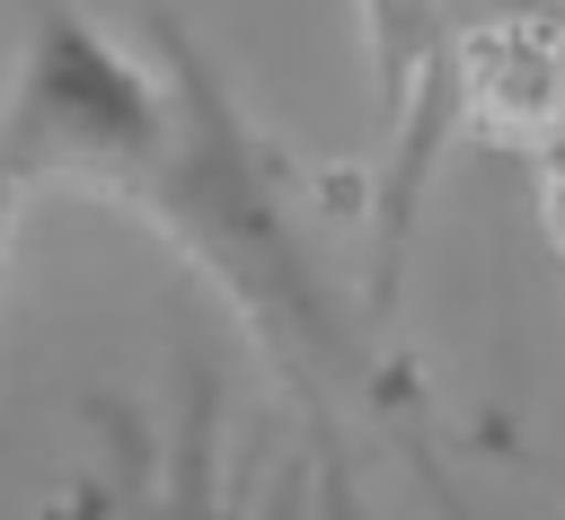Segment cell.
Masks as SVG:
<instances>
[{"mask_svg":"<svg viewBox=\"0 0 565 520\" xmlns=\"http://www.w3.org/2000/svg\"><path fill=\"white\" fill-rule=\"evenodd\" d=\"M150 53L168 71V132L132 176L124 212H141L247 326L265 370L309 423L318 449V520H362V449L353 432H415V379L371 300H353L327 264L318 212L282 141L203 53L177 0H150Z\"/></svg>","mask_w":565,"mask_h":520,"instance_id":"6da1fadb","label":"cell"},{"mask_svg":"<svg viewBox=\"0 0 565 520\" xmlns=\"http://www.w3.org/2000/svg\"><path fill=\"white\" fill-rule=\"evenodd\" d=\"M168 132V71L106 35L79 0H26V44L0 88V167L35 194L124 203Z\"/></svg>","mask_w":565,"mask_h":520,"instance_id":"7a4b0ae2","label":"cell"},{"mask_svg":"<svg viewBox=\"0 0 565 520\" xmlns=\"http://www.w3.org/2000/svg\"><path fill=\"white\" fill-rule=\"evenodd\" d=\"M141 467H150V485H141V511H132V520H309V494H318V476H309V467L274 476V494H256V485H247V467H238V449H230V414H221V388H212V379H194V388H185V405H177L168 441H159V449H141Z\"/></svg>","mask_w":565,"mask_h":520,"instance_id":"3957f363","label":"cell"},{"mask_svg":"<svg viewBox=\"0 0 565 520\" xmlns=\"http://www.w3.org/2000/svg\"><path fill=\"white\" fill-rule=\"evenodd\" d=\"M362 9V44H371V88H380V115L397 123V106L424 88L459 0H353Z\"/></svg>","mask_w":565,"mask_h":520,"instance_id":"277c9868","label":"cell"},{"mask_svg":"<svg viewBox=\"0 0 565 520\" xmlns=\"http://www.w3.org/2000/svg\"><path fill=\"white\" fill-rule=\"evenodd\" d=\"M35 520H124V485H115V476H88V485L53 494Z\"/></svg>","mask_w":565,"mask_h":520,"instance_id":"5b68a950","label":"cell"},{"mask_svg":"<svg viewBox=\"0 0 565 520\" xmlns=\"http://www.w3.org/2000/svg\"><path fill=\"white\" fill-rule=\"evenodd\" d=\"M530 176H539V220H547V247L565 256V141H547V150L530 159Z\"/></svg>","mask_w":565,"mask_h":520,"instance_id":"8992f818","label":"cell"},{"mask_svg":"<svg viewBox=\"0 0 565 520\" xmlns=\"http://www.w3.org/2000/svg\"><path fill=\"white\" fill-rule=\"evenodd\" d=\"M18 212H26V194L9 185V167H0V282H9V247H18Z\"/></svg>","mask_w":565,"mask_h":520,"instance_id":"52a82bcc","label":"cell"}]
</instances>
